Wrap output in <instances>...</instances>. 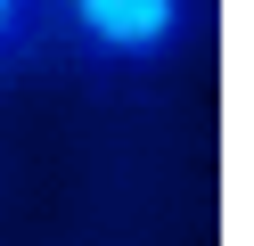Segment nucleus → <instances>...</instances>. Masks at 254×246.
<instances>
[{
	"mask_svg": "<svg viewBox=\"0 0 254 246\" xmlns=\"http://www.w3.org/2000/svg\"><path fill=\"white\" fill-rule=\"evenodd\" d=\"M50 58V0H0V82Z\"/></svg>",
	"mask_w": 254,
	"mask_h": 246,
	"instance_id": "obj_2",
	"label": "nucleus"
},
{
	"mask_svg": "<svg viewBox=\"0 0 254 246\" xmlns=\"http://www.w3.org/2000/svg\"><path fill=\"white\" fill-rule=\"evenodd\" d=\"M205 41V0H50V58L99 82H139Z\"/></svg>",
	"mask_w": 254,
	"mask_h": 246,
	"instance_id": "obj_1",
	"label": "nucleus"
}]
</instances>
